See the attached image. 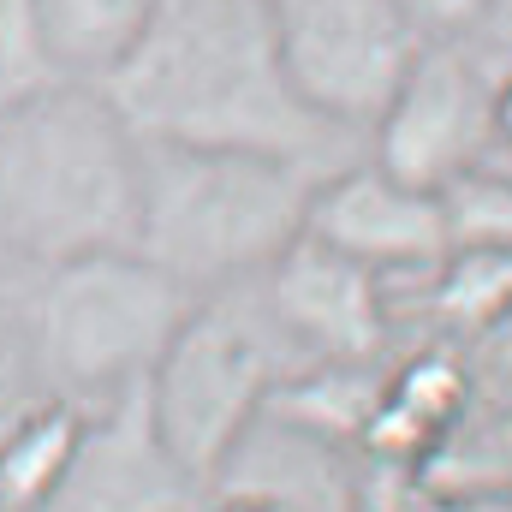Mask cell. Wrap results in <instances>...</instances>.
Instances as JSON below:
<instances>
[{
    "label": "cell",
    "instance_id": "obj_1",
    "mask_svg": "<svg viewBox=\"0 0 512 512\" xmlns=\"http://www.w3.org/2000/svg\"><path fill=\"white\" fill-rule=\"evenodd\" d=\"M102 96L143 143L280 155L316 173L358 155L352 137L298 102L274 0H155V18L108 72Z\"/></svg>",
    "mask_w": 512,
    "mask_h": 512
},
{
    "label": "cell",
    "instance_id": "obj_2",
    "mask_svg": "<svg viewBox=\"0 0 512 512\" xmlns=\"http://www.w3.org/2000/svg\"><path fill=\"white\" fill-rule=\"evenodd\" d=\"M143 143L96 84H42L0 102V251L54 268L131 251Z\"/></svg>",
    "mask_w": 512,
    "mask_h": 512
},
{
    "label": "cell",
    "instance_id": "obj_3",
    "mask_svg": "<svg viewBox=\"0 0 512 512\" xmlns=\"http://www.w3.org/2000/svg\"><path fill=\"white\" fill-rule=\"evenodd\" d=\"M316 179H322L316 167L280 155L143 143L131 251L167 268L197 298L245 286L268 274V262L286 245L304 239V209Z\"/></svg>",
    "mask_w": 512,
    "mask_h": 512
},
{
    "label": "cell",
    "instance_id": "obj_4",
    "mask_svg": "<svg viewBox=\"0 0 512 512\" xmlns=\"http://www.w3.org/2000/svg\"><path fill=\"white\" fill-rule=\"evenodd\" d=\"M197 304L203 298L191 286L143 251H96L36 268V292L24 304L30 370L72 405H102L149 382Z\"/></svg>",
    "mask_w": 512,
    "mask_h": 512
},
{
    "label": "cell",
    "instance_id": "obj_5",
    "mask_svg": "<svg viewBox=\"0 0 512 512\" xmlns=\"http://www.w3.org/2000/svg\"><path fill=\"white\" fill-rule=\"evenodd\" d=\"M298 370L310 364L280 340V328L256 298V280H245L191 310V322L173 334V346L149 370L143 393L173 459L209 489L227 453L262 417L268 393Z\"/></svg>",
    "mask_w": 512,
    "mask_h": 512
},
{
    "label": "cell",
    "instance_id": "obj_6",
    "mask_svg": "<svg viewBox=\"0 0 512 512\" xmlns=\"http://www.w3.org/2000/svg\"><path fill=\"white\" fill-rule=\"evenodd\" d=\"M274 36L298 102L352 143L376 131L429 48L393 0H274Z\"/></svg>",
    "mask_w": 512,
    "mask_h": 512
},
{
    "label": "cell",
    "instance_id": "obj_7",
    "mask_svg": "<svg viewBox=\"0 0 512 512\" xmlns=\"http://www.w3.org/2000/svg\"><path fill=\"white\" fill-rule=\"evenodd\" d=\"M501 60L483 42H429L370 131V161L417 191H447L495 143Z\"/></svg>",
    "mask_w": 512,
    "mask_h": 512
},
{
    "label": "cell",
    "instance_id": "obj_8",
    "mask_svg": "<svg viewBox=\"0 0 512 512\" xmlns=\"http://www.w3.org/2000/svg\"><path fill=\"white\" fill-rule=\"evenodd\" d=\"M304 239L352 256L393 292V286H423L453 256V221L441 191H417L376 167L370 155H352L316 179L304 209Z\"/></svg>",
    "mask_w": 512,
    "mask_h": 512
},
{
    "label": "cell",
    "instance_id": "obj_9",
    "mask_svg": "<svg viewBox=\"0 0 512 512\" xmlns=\"http://www.w3.org/2000/svg\"><path fill=\"white\" fill-rule=\"evenodd\" d=\"M256 298L304 364H376L393 328L387 286L352 256L298 239L256 274Z\"/></svg>",
    "mask_w": 512,
    "mask_h": 512
},
{
    "label": "cell",
    "instance_id": "obj_10",
    "mask_svg": "<svg viewBox=\"0 0 512 512\" xmlns=\"http://www.w3.org/2000/svg\"><path fill=\"white\" fill-rule=\"evenodd\" d=\"M203 495L209 489L161 441L149 393L126 387L102 405H84L72 471L48 512H203Z\"/></svg>",
    "mask_w": 512,
    "mask_h": 512
},
{
    "label": "cell",
    "instance_id": "obj_11",
    "mask_svg": "<svg viewBox=\"0 0 512 512\" xmlns=\"http://www.w3.org/2000/svg\"><path fill=\"white\" fill-rule=\"evenodd\" d=\"M209 495H256L280 512H358L364 471L352 465L346 441H328L262 405L245 441L215 471Z\"/></svg>",
    "mask_w": 512,
    "mask_h": 512
},
{
    "label": "cell",
    "instance_id": "obj_12",
    "mask_svg": "<svg viewBox=\"0 0 512 512\" xmlns=\"http://www.w3.org/2000/svg\"><path fill=\"white\" fill-rule=\"evenodd\" d=\"M155 18V0H36L42 54L60 84H108Z\"/></svg>",
    "mask_w": 512,
    "mask_h": 512
},
{
    "label": "cell",
    "instance_id": "obj_13",
    "mask_svg": "<svg viewBox=\"0 0 512 512\" xmlns=\"http://www.w3.org/2000/svg\"><path fill=\"white\" fill-rule=\"evenodd\" d=\"M78 435H84V405L48 393L6 441H0V512H48L66 471H72V453H78Z\"/></svg>",
    "mask_w": 512,
    "mask_h": 512
},
{
    "label": "cell",
    "instance_id": "obj_14",
    "mask_svg": "<svg viewBox=\"0 0 512 512\" xmlns=\"http://www.w3.org/2000/svg\"><path fill=\"white\" fill-rule=\"evenodd\" d=\"M441 197H447V221H453V251L512 256V167L507 161H477Z\"/></svg>",
    "mask_w": 512,
    "mask_h": 512
},
{
    "label": "cell",
    "instance_id": "obj_15",
    "mask_svg": "<svg viewBox=\"0 0 512 512\" xmlns=\"http://www.w3.org/2000/svg\"><path fill=\"white\" fill-rule=\"evenodd\" d=\"M42 84H60V78L48 72V54H42L36 0H0V102L30 96Z\"/></svg>",
    "mask_w": 512,
    "mask_h": 512
},
{
    "label": "cell",
    "instance_id": "obj_16",
    "mask_svg": "<svg viewBox=\"0 0 512 512\" xmlns=\"http://www.w3.org/2000/svg\"><path fill=\"white\" fill-rule=\"evenodd\" d=\"M393 6L423 30V42H477L495 12V0H393Z\"/></svg>",
    "mask_w": 512,
    "mask_h": 512
},
{
    "label": "cell",
    "instance_id": "obj_17",
    "mask_svg": "<svg viewBox=\"0 0 512 512\" xmlns=\"http://www.w3.org/2000/svg\"><path fill=\"white\" fill-rule=\"evenodd\" d=\"M42 399H48L42 376H36L18 352H0V441H6V435H12L36 405H42Z\"/></svg>",
    "mask_w": 512,
    "mask_h": 512
},
{
    "label": "cell",
    "instance_id": "obj_18",
    "mask_svg": "<svg viewBox=\"0 0 512 512\" xmlns=\"http://www.w3.org/2000/svg\"><path fill=\"white\" fill-rule=\"evenodd\" d=\"M483 161H507L512 167V66H501V84H495V143Z\"/></svg>",
    "mask_w": 512,
    "mask_h": 512
},
{
    "label": "cell",
    "instance_id": "obj_19",
    "mask_svg": "<svg viewBox=\"0 0 512 512\" xmlns=\"http://www.w3.org/2000/svg\"><path fill=\"white\" fill-rule=\"evenodd\" d=\"M477 42H483L495 60L507 54V42H512V0H495V12H489V30H483Z\"/></svg>",
    "mask_w": 512,
    "mask_h": 512
},
{
    "label": "cell",
    "instance_id": "obj_20",
    "mask_svg": "<svg viewBox=\"0 0 512 512\" xmlns=\"http://www.w3.org/2000/svg\"><path fill=\"white\" fill-rule=\"evenodd\" d=\"M447 512H512V495H507V489H483V495H465V501H453Z\"/></svg>",
    "mask_w": 512,
    "mask_h": 512
},
{
    "label": "cell",
    "instance_id": "obj_21",
    "mask_svg": "<svg viewBox=\"0 0 512 512\" xmlns=\"http://www.w3.org/2000/svg\"><path fill=\"white\" fill-rule=\"evenodd\" d=\"M203 512H280V507H268V501H256V495H209Z\"/></svg>",
    "mask_w": 512,
    "mask_h": 512
},
{
    "label": "cell",
    "instance_id": "obj_22",
    "mask_svg": "<svg viewBox=\"0 0 512 512\" xmlns=\"http://www.w3.org/2000/svg\"><path fill=\"white\" fill-rule=\"evenodd\" d=\"M501 66H512V42H507V54H501Z\"/></svg>",
    "mask_w": 512,
    "mask_h": 512
}]
</instances>
